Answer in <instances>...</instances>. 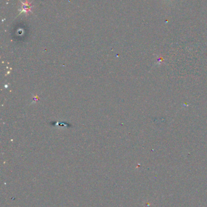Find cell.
<instances>
[{
	"label": "cell",
	"mask_w": 207,
	"mask_h": 207,
	"mask_svg": "<svg viewBox=\"0 0 207 207\" xmlns=\"http://www.w3.org/2000/svg\"><path fill=\"white\" fill-rule=\"evenodd\" d=\"M22 9L23 12H25L26 13L30 12L31 11V3L26 2L25 3H22Z\"/></svg>",
	"instance_id": "obj_1"
}]
</instances>
